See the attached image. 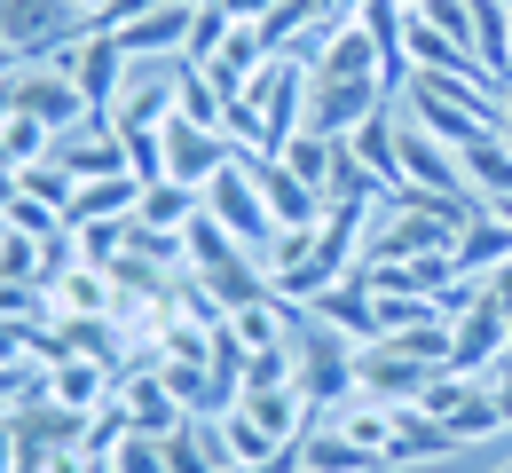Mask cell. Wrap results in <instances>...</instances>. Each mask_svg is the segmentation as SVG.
I'll use <instances>...</instances> for the list:
<instances>
[{
    "label": "cell",
    "mask_w": 512,
    "mask_h": 473,
    "mask_svg": "<svg viewBox=\"0 0 512 473\" xmlns=\"http://www.w3.org/2000/svg\"><path fill=\"white\" fill-rule=\"evenodd\" d=\"M300 127H308V64L300 56H268L260 79L229 103V142L245 158H276Z\"/></svg>",
    "instance_id": "6da1fadb"
},
{
    "label": "cell",
    "mask_w": 512,
    "mask_h": 473,
    "mask_svg": "<svg viewBox=\"0 0 512 473\" xmlns=\"http://www.w3.org/2000/svg\"><path fill=\"white\" fill-rule=\"evenodd\" d=\"M402 103H410V119H418L426 135H442L449 150H473V142L505 135V87H489V79H449V71H410Z\"/></svg>",
    "instance_id": "7a4b0ae2"
},
{
    "label": "cell",
    "mask_w": 512,
    "mask_h": 473,
    "mask_svg": "<svg viewBox=\"0 0 512 473\" xmlns=\"http://www.w3.org/2000/svg\"><path fill=\"white\" fill-rule=\"evenodd\" d=\"M87 32H95V16L79 0H0V48L16 64H56Z\"/></svg>",
    "instance_id": "3957f363"
},
{
    "label": "cell",
    "mask_w": 512,
    "mask_h": 473,
    "mask_svg": "<svg viewBox=\"0 0 512 473\" xmlns=\"http://www.w3.org/2000/svg\"><path fill=\"white\" fill-rule=\"evenodd\" d=\"M8 442H16V473H48L56 458H71V450L87 442V410L56 403V395L40 387V395L8 403Z\"/></svg>",
    "instance_id": "277c9868"
},
{
    "label": "cell",
    "mask_w": 512,
    "mask_h": 473,
    "mask_svg": "<svg viewBox=\"0 0 512 473\" xmlns=\"http://www.w3.org/2000/svg\"><path fill=\"white\" fill-rule=\"evenodd\" d=\"M292 355H300V395L316 410H339L355 403V339H339L331 324H316V316H300V332H292Z\"/></svg>",
    "instance_id": "5b68a950"
},
{
    "label": "cell",
    "mask_w": 512,
    "mask_h": 473,
    "mask_svg": "<svg viewBox=\"0 0 512 473\" xmlns=\"http://www.w3.org/2000/svg\"><path fill=\"white\" fill-rule=\"evenodd\" d=\"M205 213H213L245 253H268V237H276V221H268V205H260V182H253V166H245V150L205 182Z\"/></svg>",
    "instance_id": "8992f818"
},
{
    "label": "cell",
    "mask_w": 512,
    "mask_h": 473,
    "mask_svg": "<svg viewBox=\"0 0 512 473\" xmlns=\"http://www.w3.org/2000/svg\"><path fill=\"white\" fill-rule=\"evenodd\" d=\"M8 95H16V111H24V119H40L48 135H71V127H87V119H95V111H87V95H79V79H71L64 64H24Z\"/></svg>",
    "instance_id": "52a82bcc"
},
{
    "label": "cell",
    "mask_w": 512,
    "mask_h": 473,
    "mask_svg": "<svg viewBox=\"0 0 512 473\" xmlns=\"http://www.w3.org/2000/svg\"><path fill=\"white\" fill-rule=\"evenodd\" d=\"M56 64L79 79V95H87V111H95V119H111V111H119V87H127V71H134V56L119 48V32H103V24H95V32H87L79 48H64Z\"/></svg>",
    "instance_id": "ba28073f"
},
{
    "label": "cell",
    "mask_w": 512,
    "mask_h": 473,
    "mask_svg": "<svg viewBox=\"0 0 512 473\" xmlns=\"http://www.w3.org/2000/svg\"><path fill=\"white\" fill-rule=\"evenodd\" d=\"M386 79H308V127L331 142H347L371 111H386Z\"/></svg>",
    "instance_id": "9c48e42d"
},
{
    "label": "cell",
    "mask_w": 512,
    "mask_h": 473,
    "mask_svg": "<svg viewBox=\"0 0 512 473\" xmlns=\"http://www.w3.org/2000/svg\"><path fill=\"white\" fill-rule=\"evenodd\" d=\"M237 158V142L221 135V127H197V119H166V182H190L205 190L221 166Z\"/></svg>",
    "instance_id": "30bf717a"
},
{
    "label": "cell",
    "mask_w": 512,
    "mask_h": 473,
    "mask_svg": "<svg viewBox=\"0 0 512 473\" xmlns=\"http://www.w3.org/2000/svg\"><path fill=\"white\" fill-rule=\"evenodd\" d=\"M426 379H434L426 363H402V355L379 347V339L355 347V395H371V403H386V410H410L418 395H426Z\"/></svg>",
    "instance_id": "8fae6325"
},
{
    "label": "cell",
    "mask_w": 512,
    "mask_h": 473,
    "mask_svg": "<svg viewBox=\"0 0 512 473\" xmlns=\"http://www.w3.org/2000/svg\"><path fill=\"white\" fill-rule=\"evenodd\" d=\"M505 355H512V324L489 308V300H481L473 316H457V324H449V371L481 379V371H489V363H505Z\"/></svg>",
    "instance_id": "7c38bea8"
},
{
    "label": "cell",
    "mask_w": 512,
    "mask_h": 473,
    "mask_svg": "<svg viewBox=\"0 0 512 473\" xmlns=\"http://www.w3.org/2000/svg\"><path fill=\"white\" fill-rule=\"evenodd\" d=\"M56 166H64L71 182H95V174H134V166H127V142H119V127H111V119H87V127L56 135Z\"/></svg>",
    "instance_id": "4fadbf2b"
},
{
    "label": "cell",
    "mask_w": 512,
    "mask_h": 473,
    "mask_svg": "<svg viewBox=\"0 0 512 473\" xmlns=\"http://www.w3.org/2000/svg\"><path fill=\"white\" fill-rule=\"evenodd\" d=\"M245 166H253L260 205H268V221H276V229H316V221H323V198L292 174V166H284V158H245Z\"/></svg>",
    "instance_id": "5bb4252c"
},
{
    "label": "cell",
    "mask_w": 512,
    "mask_h": 473,
    "mask_svg": "<svg viewBox=\"0 0 512 473\" xmlns=\"http://www.w3.org/2000/svg\"><path fill=\"white\" fill-rule=\"evenodd\" d=\"M308 316H316V324H331L339 339H355V347H371V339H379V292H371L363 276H339L331 292H316V300H308Z\"/></svg>",
    "instance_id": "9a60e30c"
},
{
    "label": "cell",
    "mask_w": 512,
    "mask_h": 473,
    "mask_svg": "<svg viewBox=\"0 0 512 473\" xmlns=\"http://www.w3.org/2000/svg\"><path fill=\"white\" fill-rule=\"evenodd\" d=\"M190 16L197 8H150V16H134V24H119V48H127L134 64H150V56H174L182 64V48H190Z\"/></svg>",
    "instance_id": "2e32d148"
},
{
    "label": "cell",
    "mask_w": 512,
    "mask_h": 473,
    "mask_svg": "<svg viewBox=\"0 0 512 473\" xmlns=\"http://www.w3.org/2000/svg\"><path fill=\"white\" fill-rule=\"evenodd\" d=\"M457 458V442H449L442 418H426V410H394V434H386V466H442Z\"/></svg>",
    "instance_id": "e0dca14e"
},
{
    "label": "cell",
    "mask_w": 512,
    "mask_h": 473,
    "mask_svg": "<svg viewBox=\"0 0 512 473\" xmlns=\"http://www.w3.org/2000/svg\"><path fill=\"white\" fill-rule=\"evenodd\" d=\"M134 205H142V174H95V182H79L71 190V229H95V221H134Z\"/></svg>",
    "instance_id": "ac0fdd59"
},
{
    "label": "cell",
    "mask_w": 512,
    "mask_h": 473,
    "mask_svg": "<svg viewBox=\"0 0 512 473\" xmlns=\"http://www.w3.org/2000/svg\"><path fill=\"white\" fill-rule=\"evenodd\" d=\"M300 466H308V473H386V466H379V450L347 442V434H339L323 410L308 418V434H300Z\"/></svg>",
    "instance_id": "d6986e66"
},
{
    "label": "cell",
    "mask_w": 512,
    "mask_h": 473,
    "mask_svg": "<svg viewBox=\"0 0 512 473\" xmlns=\"http://www.w3.org/2000/svg\"><path fill=\"white\" fill-rule=\"evenodd\" d=\"M308 79H379V40L347 16V24L323 40L316 56H308Z\"/></svg>",
    "instance_id": "ffe728a7"
},
{
    "label": "cell",
    "mask_w": 512,
    "mask_h": 473,
    "mask_svg": "<svg viewBox=\"0 0 512 473\" xmlns=\"http://www.w3.org/2000/svg\"><path fill=\"white\" fill-rule=\"evenodd\" d=\"M119 403H127V418H134V434H174L190 410L174 403V387L158 379V371H127L119 379Z\"/></svg>",
    "instance_id": "44dd1931"
},
{
    "label": "cell",
    "mask_w": 512,
    "mask_h": 473,
    "mask_svg": "<svg viewBox=\"0 0 512 473\" xmlns=\"http://www.w3.org/2000/svg\"><path fill=\"white\" fill-rule=\"evenodd\" d=\"M457 276H489L497 261H512V221L497 213V205H481L473 221H465V237H457Z\"/></svg>",
    "instance_id": "7402d4cb"
},
{
    "label": "cell",
    "mask_w": 512,
    "mask_h": 473,
    "mask_svg": "<svg viewBox=\"0 0 512 473\" xmlns=\"http://www.w3.org/2000/svg\"><path fill=\"white\" fill-rule=\"evenodd\" d=\"M48 292H56V316H119V276H111V269L71 261Z\"/></svg>",
    "instance_id": "603a6c76"
},
{
    "label": "cell",
    "mask_w": 512,
    "mask_h": 473,
    "mask_svg": "<svg viewBox=\"0 0 512 473\" xmlns=\"http://www.w3.org/2000/svg\"><path fill=\"white\" fill-rule=\"evenodd\" d=\"M197 213H205V190H190V182H142V205H134V221L142 229H190Z\"/></svg>",
    "instance_id": "cb8c5ba5"
},
{
    "label": "cell",
    "mask_w": 512,
    "mask_h": 473,
    "mask_svg": "<svg viewBox=\"0 0 512 473\" xmlns=\"http://www.w3.org/2000/svg\"><path fill=\"white\" fill-rule=\"evenodd\" d=\"M465 190L481 205H512V142L505 135H489V142L465 150Z\"/></svg>",
    "instance_id": "d4e9b609"
},
{
    "label": "cell",
    "mask_w": 512,
    "mask_h": 473,
    "mask_svg": "<svg viewBox=\"0 0 512 473\" xmlns=\"http://www.w3.org/2000/svg\"><path fill=\"white\" fill-rule=\"evenodd\" d=\"M276 158H284V166H292V174H300V182H308L316 198H331V158H339V142H331V135H316V127H300V135L284 142Z\"/></svg>",
    "instance_id": "484cf974"
},
{
    "label": "cell",
    "mask_w": 512,
    "mask_h": 473,
    "mask_svg": "<svg viewBox=\"0 0 512 473\" xmlns=\"http://www.w3.org/2000/svg\"><path fill=\"white\" fill-rule=\"evenodd\" d=\"M48 150H56V135H48L40 119H24V111H8V127H0V166H16V174H24V166H40Z\"/></svg>",
    "instance_id": "4316f807"
},
{
    "label": "cell",
    "mask_w": 512,
    "mask_h": 473,
    "mask_svg": "<svg viewBox=\"0 0 512 473\" xmlns=\"http://www.w3.org/2000/svg\"><path fill=\"white\" fill-rule=\"evenodd\" d=\"M229 32H237V16H229V8H197V16H190V48H182V64L205 71L221 48H229Z\"/></svg>",
    "instance_id": "83f0119b"
},
{
    "label": "cell",
    "mask_w": 512,
    "mask_h": 473,
    "mask_svg": "<svg viewBox=\"0 0 512 473\" xmlns=\"http://www.w3.org/2000/svg\"><path fill=\"white\" fill-rule=\"evenodd\" d=\"M16 182H24V198L56 205V213H71V190H79V182H71L64 166H56V150H48V158H40V166H24V174H16Z\"/></svg>",
    "instance_id": "f1b7e54d"
},
{
    "label": "cell",
    "mask_w": 512,
    "mask_h": 473,
    "mask_svg": "<svg viewBox=\"0 0 512 473\" xmlns=\"http://www.w3.org/2000/svg\"><path fill=\"white\" fill-rule=\"evenodd\" d=\"M0 229H16V237H64L71 221L56 213V205H40V198H24V190H16V205L0 213Z\"/></svg>",
    "instance_id": "f546056e"
},
{
    "label": "cell",
    "mask_w": 512,
    "mask_h": 473,
    "mask_svg": "<svg viewBox=\"0 0 512 473\" xmlns=\"http://www.w3.org/2000/svg\"><path fill=\"white\" fill-rule=\"evenodd\" d=\"M111 473H174L166 434H127V442H119V458H111Z\"/></svg>",
    "instance_id": "4dcf8cb0"
},
{
    "label": "cell",
    "mask_w": 512,
    "mask_h": 473,
    "mask_svg": "<svg viewBox=\"0 0 512 473\" xmlns=\"http://www.w3.org/2000/svg\"><path fill=\"white\" fill-rule=\"evenodd\" d=\"M481 300H489V308H497V316L512 324V261H497V269L481 276Z\"/></svg>",
    "instance_id": "1f68e13d"
},
{
    "label": "cell",
    "mask_w": 512,
    "mask_h": 473,
    "mask_svg": "<svg viewBox=\"0 0 512 473\" xmlns=\"http://www.w3.org/2000/svg\"><path fill=\"white\" fill-rule=\"evenodd\" d=\"M150 8H166V0H111L95 24H103V32H119V24H134V16H150Z\"/></svg>",
    "instance_id": "d6a6232c"
},
{
    "label": "cell",
    "mask_w": 512,
    "mask_h": 473,
    "mask_svg": "<svg viewBox=\"0 0 512 473\" xmlns=\"http://www.w3.org/2000/svg\"><path fill=\"white\" fill-rule=\"evenodd\" d=\"M229 473H308V466H300V442H292V450H276V458H253V466H229Z\"/></svg>",
    "instance_id": "836d02e7"
},
{
    "label": "cell",
    "mask_w": 512,
    "mask_h": 473,
    "mask_svg": "<svg viewBox=\"0 0 512 473\" xmlns=\"http://www.w3.org/2000/svg\"><path fill=\"white\" fill-rule=\"evenodd\" d=\"M489 387H497V403H505V426H512V355L497 363V379H489Z\"/></svg>",
    "instance_id": "e575fe53"
},
{
    "label": "cell",
    "mask_w": 512,
    "mask_h": 473,
    "mask_svg": "<svg viewBox=\"0 0 512 473\" xmlns=\"http://www.w3.org/2000/svg\"><path fill=\"white\" fill-rule=\"evenodd\" d=\"M16 190H24V182H16V166H0V213L16 205Z\"/></svg>",
    "instance_id": "d590c367"
},
{
    "label": "cell",
    "mask_w": 512,
    "mask_h": 473,
    "mask_svg": "<svg viewBox=\"0 0 512 473\" xmlns=\"http://www.w3.org/2000/svg\"><path fill=\"white\" fill-rule=\"evenodd\" d=\"M0 473H16V442H8V418H0Z\"/></svg>",
    "instance_id": "8d00e7d4"
},
{
    "label": "cell",
    "mask_w": 512,
    "mask_h": 473,
    "mask_svg": "<svg viewBox=\"0 0 512 473\" xmlns=\"http://www.w3.org/2000/svg\"><path fill=\"white\" fill-rule=\"evenodd\" d=\"M174 8H229V0H174Z\"/></svg>",
    "instance_id": "74e56055"
},
{
    "label": "cell",
    "mask_w": 512,
    "mask_h": 473,
    "mask_svg": "<svg viewBox=\"0 0 512 473\" xmlns=\"http://www.w3.org/2000/svg\"><path fill=\"white\" fill-rule=\"evenodd\" d=\"M505 142H512V87H505Z\"/></svg>",
    "instance_id": "f35d334b"
},
{
    "label": "cell",
    "mask_w": 512,
    "mask_h": 473,
    "mask_svg": "<svg viewBox=\"0 0 512 473\" xmlns=\"http://www.w3.org/2000/svg\"><path fill=\"white\" fill-rule=\"evenodd\" d=\"M79 8H87V16H103V8H111V0H79Z\"/></svg>",
    "instance_id": "ab89813d"
},
{
    "label": "cell",
    "mask_w": 512,
    "mask_h": 473,
    "mask_svg": "<svg viewBox=\"0 0 512 473\" xmlns=\"http://www.w3.org/2000/svg\"><path fill=\"white\" fill-rule=\"evenodd\" d=\"M402 8H426V0H402Z\"/></svg>",
    "instance_id": "60d3db41"
},
{
    "label": "cell",
    "mask_w": 512,
    "mask_h": 473,
    "mask_svg": "<svg viewBox=\"0 0 512 473\" xmlns=\"http://www.w3.org/2000/svg\"><path fill=\"white\" fill-rule=\"evenodd\" d=\"M0 418H8V403H0Z\"/></svg>",
    "instance_id": "b9f144b4"
},
{
    "label": "cell",
    "mask_w": 512,
    "mask_h": 473,
    "mask_svg": "<svg viewBox=\"0 0 512 473\" xmlns=\"http://www.w3.org/2000/svg\"><path fill=\"white\" fill-rule=\"evenodd\" d=\"M497 473H512V466H497Z\"/></svg>",
    "instance_id": "7bdbcfd3"
}]
</instances>
